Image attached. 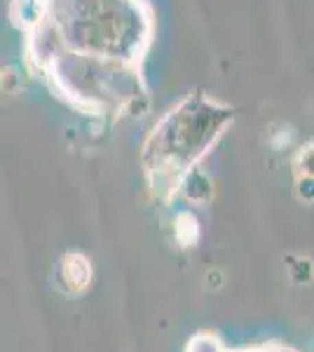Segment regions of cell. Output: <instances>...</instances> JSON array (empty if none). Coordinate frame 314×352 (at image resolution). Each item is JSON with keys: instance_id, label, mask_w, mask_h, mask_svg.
Here are the masks:
<instances>
[{"instance_id": "6da1fadb", "label": "cell", "mask_w": 314, "mask_h": 352, "mask_svg": "<svg viewBox=\"0 0 314 352\" xmlns=\"http://www.w3.org/2000/svg\"><path fill=\"white\" fill-rule=\"evenodd\" d=\"M61 280L68 292H82L92 280V265L82 254H68L61 263Z\"/></svg>"}]
</instances>
